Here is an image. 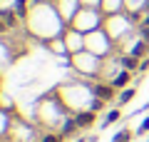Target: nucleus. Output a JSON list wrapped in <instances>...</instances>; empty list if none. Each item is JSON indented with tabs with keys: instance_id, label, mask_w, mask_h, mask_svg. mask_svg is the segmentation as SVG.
Returning <instances> with one entry per match:
<instances>
[{
	"instance_id": "14",
	"label": "nucleus",
	"mask_w": 149,
	"mask_h": 142,
	"mask_svg": "<svg viewBox=\"0 0 149 142\" xmlns=\"http://www.w3.org/2000/svg\"><path fill=\"white\" fill-rule=\"evenodd\" d=\"M139 35H142V40L149 42V25H147V22H142V27H139Z\"/></svg>"
},
{
	"instance_id": "16",
	"label": "nucleus",
	"mask_w": 149,
	"mask_h": 142,
	"mask_svg": "<svg viewBox=\"0 0 149 142\" xmlns=\"http://www.w3.org/2000/svg\"><path fill=\"white\" fill-rule=\"evenodd\" d=\"M149 70V58H142V63H139V72H147Z\"/></svg>"
},
{
	"instance_id": "13",
	"label": "nucleus",
	"mask_w": 149,
	"mask_h": 142,
	"mask_svg": "<svg viewBox=\"0 0 149 142\" xmlns=\"http://www.w3.org/2000/svg\"><path fill=\"white\" fill-rule=\"evenodd\" d=\"M90 110H92V112L104 110V100H102V97H95V100H92V105H90Z\"/></svg>"
},
{
	"instance_id": "15",
	"label": "nucleus",
	"mask_w": 149,
	"mask_h": 142,
	"mask_svg": "<svg viewBox=\"0 0 149 142\" xmlns=\"http://www.w3.org/2000/svg\"><path fill=\"white\" fill-rule=\"evenodd\" d=\"M139 135H144V132H149V117H144V122H142V125H139Z\"/></svg>"
},
{
	"instance_id": "6",
	"label": "nucleus",
	"mask_w": 149,
	"mask_h": 142,
	"mask_svg": "<svg viewBox=\"0 0 149 142\" xmlns=\"http://www.w3.org/2000/svg\"><path fill=\"white\" fill-rule=\"evenodd\" d=\"M77 130H80V127H77V120H74V115H72V117H67V120L62 122V127H60V135L67 137V135H74Z\"/></svg>"
},
{
	"instance_id": "11",
	"label": "nucleus",
	"mask_w": 149,
	"mask_h": 142,
	"mask_svg": "<svg viewBox=\"0 0 149 142\" xmlns=\"http://www.w3.org/2000/svg\"><path fill=\"white\" fill-rule=\"evenodd\" d=\"M15 13H17L20 18L27 15V0H17V3H15Z\"/></svg>"
},
{
	"instance_id": "10",
	"label": "nucleus",
	"mask_w": 149,
	"mask_h": 142,
	"mask_svg": "<svg viewBox=\"0 0 149 142\" xmlns=\"http://www.w3.org/2000/svg\"><path fill=\"white\" fill-rule=\"evenodd\" d=\"M119 117H122V112H119V107H114V110H109L104 115V125H112V122H117Z\"/></svg>"
},
{
	"instance_id": "5",
	"label": "nucleus",
	"mask_w": 149,
	"mask_h": 142,
	"mask_svg": "<svg viewBox=\"0 0 149 142\" xmlns=\"http://www.w3.org/2000/svg\"><path fill=\"white\" fill-rule=\"evenodd\" d=\"M17 18H20V15H17L15 10H8V8H0V20L5 22L8 27H15V25H17Z\"/></svg>"
},
{
	"instance_id": "1",
	"label": "nucleus",
	"mask_w": 149,
	"mask_h": 142,
	"mask_svg": "<svg viewBox=\"0 0 149 142\" xmlns=\"http://www.w3.org/2000/svg\"><path fill=\"white\" fill-rule=\"evenodd\" d=\"M95 115H97V112H92V110L77 112V115H74V120H77V127H80V130H90V127L95 125Z\"/></svg>"
},
{
	"instance_id": "8",
	"label": "nucleus",
	"mask_w": 149,
	"mask_h": 142,
	"mask_svg": "<svg viewBox=\"0 0 149 142\" xmlns=\"http://www.w3.org/2000/svg\"><path fill=\"white\" fill-rule=\"evenodd\" d=\"M147 50H149V42H147V40H139L137 45L132 47V55H134V58H144V55H147Z\"/></svg>"
},
{
	"instance_id": "4",
	"label": "nucleus",
	"mask_w": 149,
	"mask_h": 142,
	"mask_svg": "<svg viewBox=\"0 0 149 142\" xmlns=\"http://www.w3.org/2000/svg\"><path fill=\"white\" fill-rule=\"evenodd\" d=\"M95 95L102 97L104 102H109L112 97H114V87H112V82L109 85H95Z\"/></svg>"
},
{
	"instance_id": "19",
	"label": "nucleus",
	"mask_w": 149,
	"mask_h": 142,
	"mask_svg": "<svg viewBox=\"0 0 149 142\" xmlns=\"http://www.w3.org/2000/svg\"><path fill=\"white\" fill-rule=\"evenodd\" d=\"M77 142H85V140H77Z\"/></svg>"
},
{
	"instance_id": "3",
	"label": "nucleus",
	"mask_w": 149,
	"mask_h": 142,
	"mask_svg": "<svg viewBox=\"0 0 149 142\" xmlns=\"http://www.w3.org/2000/svg\"><path fill=\"white\" fill-rule=\"evenodd\" d=\"M119 63H122V70H129V72H139V63H142V60L134 58V55L129 53V55H124Z\"/></svg>"
},
{
	"instance_id": "9",
	"label": "nucleus",
	"mask_w": 149,
	"mask_h": 142,
	"mask_svg": "<svg viewBox=\"0 0 149 142\" xmlns=\"http://www.w3.org/2000/svg\"><path fill=\"white\" fill-rule=\"evenodd\" d=\"M132 130H127V127H124V130H119L117 132V135H114V140H112V142H129V140H132Z\"/></svg>"
},
{
	"instance_id": "20",
	"label": "nucleus",
	"mask_w": 149,
	"mask_h": 142,
	"mask_svg": "<svg viewBox=\"0 0 149 142\" xmlns=\"http://www.w3.org/2000/svg\"><path fill=\"white\" fill-rule=\"evenodd\" d=\"M35 3H40V0H35Z\"/></svg>"
},
{
	"instance_id": "18",
	"label": "nucleus",
	"mask_w": 149,
	"mask_h": 142,
	"mask_svg": "<svg viewBox=\"0 0 149 142\" xmlns=\"http://www.w3.org/2000/svg\"><path fill=\"white\" fill-rule=\"evenodd\" d=\"M144 22H147V25H149V13H147V15H144Z\"/></svg>"
},
{
	"instance_id": "17",
	"label": "nucleus",
	"mask_w": 149,
	"mask_h": 142,
	"mask_svg": "<svg viewBox=\"0 0 149 142\" xmlns=\"http://www.w3.org/2000/svg\"><path fill=\"white\" fill-rule=\"evenodd\" d=\"M8 30H10V27H8V25H5V22L0 20V35H3V32H8Z\"/></svg>"
},
{
	"instance_id": "2",
	"label": "nucleus",
	"mask_w": 149,
	"mask_h": 142,
	"mask_svg": "<svg viewBox=\"0 0 149 142\" xmlns=\"http://www.w3.org/2000/svg\"><path fill=\"white\" fill-rule=\"evenodd\" d=\"M132 75H134V72H129V70H122L117 77L112 80V87H114V90H124V87L129 85V80H132Z\"/></svg>"
},
{
	"instance_id": "7",
	"label": "nucleus",
	"mask_w": 149,
	"mask_h": 142,
	"mask_svg": "<svg viewBox=\"0 0 149 142\" xmlns=\"http://www.w3.org/2000/svg\"><path fill=\"white\" fill-rule=\"evenodd\" d=\"M134 95H137V87H124L122 92H119L117 102H119V105H127L129 100H134Z\"/></svg>"
},
{
	"instance_id": "12",
	"label": "nucleus",
	"mask_w": 149,
	"mask_h": 142,
	"mask_svg": "<svg viewBox=\"0 0 149 142\" xmlns=\"http://www.w3.org/2000/svg\"><path fill=\"white\" fill-rule=\"evenodd\" d=\"M40 142H62V135H57V132H47V135L40 137Z\"/></svg>"
}]
</instances>
